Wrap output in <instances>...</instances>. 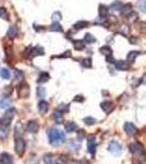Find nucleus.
I'll return each instance as SVG.
<instances>
[{"mask_svg": "<svg viewBox=\"0 0 146 164\" xmlns=\"http://www.w3.org/2000/svg\"><path fill=\"white\" fill-rule=\"evenodd\" d=\"M0 77L5 80H9L10 78H11V72H10L9 69H6V68L0 69Z\"/></svg>", "mask_w": 146, "mask_h": 164, "instance_id": "19", "label": "nucleus"}, {"mask_svg": "<svg viewBox=\"0 0 146 164\" xmlns=\"http://www.w3.org/2000/svg\"><path fill=\"white\" fill-rule=\"evenodd\" d=\"M87 27H89V22H86V21H79V22H76L74 24V29L75 30H82Z\"/></svg>", "mask_w": 146, "mask_h": 164, "instance_id": "26", "label": "nucleus"}, {"mask_svg": "<svg viewBox=\"0 0 146 164\" xmlns=\"http://www.w3.org/2000/svg\"><path fill=\"white\" fill-rule=\"evenodd\" d=\"M97 148V141H96L95 137H89V141H87V149H89V152L91 154H94Z\"/></svg>", "mask_w": 146, "mask_h": 164, "instance_id": "7", "label": "nucleus"}, {"mask_svg": "<svg viewBox=\"0 0 146 164\" xmlns=\"http://www.w3.org/2000/svg\"><path fill=\"white\" fill-rule=\"evenodd\" d=\"M130 151L134 155L141 157V155L144 154V147L141 143H139V142H135V143H132L130 146Z\"/></svg>", "mask_w": 146, "mask_h": 164, "instance_id": "6", "label": "nucleus"}, {"mask_svg": "<svg viewBox=\"0 0 146 164\" xmlns=\"http://www.w3.org/2000/svg\"><path fill=\"white\" fill-rule=\"evenodd\" d=\"M122 7H123V5H122V2L121 1H119V0H116V1H113L112 3H111V6H110V8L112 10H121L122 9Z\"/></svg>", "mask_w": 146, "mask_h": 164, "instance_id": "30", "label": "nucleus"}, {"mask_svg": "<svg viewBox=\"0 0 146 164\" xmlns=\"http://www.w3.org/2000/svg\"><path fill=\"white\" fill-rule=\"evenodd\" d=\"M0 125H1V120H0Z\"/></svg>", "mask_w": 146, "mask_h": 164, "instance_id": "45", "label": "nucleus"}, {"mask_svg": "<svg viewBox=\"0 0 146 164\" xmlns=\"http://www.w3.org/2000/svg\"><path fill=\"white\" fill-rule=\"evenodd\" d=\"M119 32H120V33L123 34L124 36H125V35H129V33H130V27H129L128 25H122V27H120Z\"/></svg>", "mask_w": 146, "mask_h": 164, "instance_id": "36", "label": "nucleus"}, {"mask_svg": "<svg viewBox=\"0 0 146 164\" xmlns=\"http://www.w3.org/2000/svg\"><path fill=\"white\" fill-rule=\"evenodd\" d=\"M132 13V6L129 3V5H125L124 7H122V14L125 17L130 16Z\"/></svg>", "mask_w": 146, "mask_h": 164, "instance_id": "23", "label": "nucleus"}, {"mask_svg": "<svg viewBox=\"0 0 146 164\" xmlns=\"http://www.w3.org/2000/svg\"><path fill=\"white\" fill-rule=\"evenodd\" d=\"M84 41L86 43H95L96 42V38H95V36H94V35H92V34L87 33V34H85Z\"/></svg>", "mask_w": 146, "mask_h": 164, "instance_id": "33", "label": "nucleus"}, {"mask_svg": "<svg viewBox=\"0 0 146 164\" xmlns=\"http://www.w3.org/2000/svg\"><path fill=\"white\" fill-rule=\"evenodd\" d=\"M139 30H141V32H143V33H145L146 32V23L145 22H141L139 23Z\"/></svg>", "mask_w": 146, "mask_h": 164, "instance_id": "41", "label": "nucleus"}, {"mask_svg": "<svg viewBox=\"0 0 146 164\" xmlns=\"http://www.w3.org/2000/svg\"><path fill=\"white\" fill-rule=\"evenodd\" d=\"M48 109H49V105L46 101H40V102L38 103V112H39L40 114H43V115L48 112Z\"/></svg>", "mask_w": 146, "mask_h": 164, "instance_id": "14", "label": "nucleus"}, {"mask_svg": "<svg viewBox=\"0 0 146 164\" xmlns=\"http://www.w3.org/2000/svg\"><path fill=\"white\" fill-rule=\"evenodd\" d=\"M82 66L85 67V68H91L92 67V59H89V58H85V59L82 61Z\"/></svg>", "mask_w": 146, "mask_h": 164, "instance_id": "39", "label": "nucleus"}, {"mask_svg": "<svg viewBox=\"0 0 146 164\" xmlns=\"http://www.w3.org/2000/svg\"><path fill=\"white\" fill-rule=\"evenodd\" d=\"M100 53L104 54V55H110L111 54L110 47H108V45H107V46H103L102 48H100Z\"/></svg>", "mask_w": 146, "mask_h": 164, "instance_id": "38", "label": "nucleus"}, {"mask_svg": "<svg viewBox=\"0 0 146 164\" xmlns=\"http://www.w3.org/2000/svg\"><path fill=\"white\" fill-rule=\"evenodd\" d=\"M48 137H49V142L52 146H59V144H62L66 141V135H64L63 131L56 128L50 129V131L48 133Z\"/></svg>", "mask_w": 146, "mask_h": 164, "instance_id": "1", "label": "nucleus"}, {"mask_svg": "<svg viewBox=\"0 0 146 164\" xmlns=\"http://www.w3.org/2000/svg\"><path fill=\"white\" fill-rule=\"evenodd\" d=\"M49 30L52 32H62V27L59 24V22H53L52 24L50 25Z\"/></svg>", "mask_w": 146, "mask_h": 164, "instance_id": "27", "label": "nucleus"}, {"mask_svg": "<svg viewBox=\"0 0 146 164\" xmlns=\"http://www.w3.org/2000/svg\"><path fill=\"white\" fill-rule=\"evenodd\" d=\"M53 119H55V122L57 123V124H61L62 120H63V113H61V112L57 111L53 113Z\"/></svg>", "mask_w": 146, "mask_h": 164, "instance_id": "20", "label": "nucleus"}, {"mask_svg": "<svg viewBox=\"0 0 146 164\" xmlns=\"http://www.w3.org/2000/svg\"><path fill=\"white\" fill-rule=\"evenodd\" d=\"M137 7L139 10L146 12V0H139L137 1Z\"/></svg>", "mask_w": 146, "mask_h": 164, "instance_id": "34", "label": "nucleus"}, {"mask_svg": "<svg viewBox=\"0 0 146 164\" xmlns=\"http://www.w3.org/2000/svg\"><path fill=\"white\" fill-rule=\"evenodd\" d=\"M49 79H50V77H49L48 73H47V72H43V73H40V75L38 77L37 82H38V83H45V82H47Z\"/></svg>", "mask_w": 146, "mask_h": 164, "instance_id": "22", "label": "nucleus"}, {"mask_svg": "<svg viewBox=\"0 0 146 164\" xmlns=\"http://www.w3.org/2000/svg\"><path fill=\"white\" fill-rule=\"evenodd\" d=\"M32 53H33V55H35V56H37V55H44L45 51H44V48H43V47L37 46V47H35L34 49H32Z\"/></svg>", "mask_w": 146, "mask_h": 164, "instance_id": "31", "label": "nucleus"}, {"mask_svg": "<svg viewBox=\"0 0 146 164\" xmlns=\"http://www.w3.org/2000/svg\"><path fill=\"white\" fill-rule=\"evenodd\" d=\"M14 78H16V81L18 82H23V80H24V72H23L22 70H16V72H14Z\"/></svg>", "mask_w": 146, "mask_h": 164, "instance_id": "21", "label": "nucleus"}, {"mask_svg": "<svg viewBox=\"0 0 146 164\" xmlns=\"http://www.w3.org/2000/svg\"><path fill=\"white\" fill-rule=\"evenodd\" d=\"M10 106H11V100H9V99H2V100H0V109H10Z\"/></svg>", "mask_w": 146, "mask_h": 164, "instance_id": "17", "label": "nucleus"}, {"mask_svg": "<svg viewBox=\"0 0 146 164\" xmlns=\"http://www.w3.org/2000/svg\"><path fill=\"white\" fill-rule=\"evenodd\" d=\"M73 46L76 51H82V49L85 48V44L82 40H75L73 41Z\"/></svg>", "mask_w": 146, "mask_h": 164, "instance_id": "18", "label": "nucleus"}, {"mask_svg": "<svg viewBox=\"0 0 146 164\" xmlns=\"http://www.w3.org/2000/svg\"><path fill=\"white\" fill-rule=\"evenodd\" d=\"M25 141L22 139V138H16V146H14V150H16V154L22 157L24 154V151H25Z\"/></svg>", "mask_w": 146, "mask_h": 164, "instance_id": "4", "label": "nucleus"}, {"mask_svg": "<svg viewBox=\"0 0 146 164\" xmlns=\"http://www.w3.org/2000/svg\"><path fill=\"white\" fill-rule=\"evenodd\" d=\"M98 12H99V17L100 18H104L106 19L107 16H108V12H109V9L107 6L105 5H100L99 8H98Z\"/></svg>", "mask_w": 146, "mask_h": 164, "instance_id": "16", "label": "nucleus"}, {"mask_svg": "<svg viewBox=\"0 0 146 164\" xmlns=\"http://www.w3.org/2000/svg\"><path fill=\"white\" fill-rule=\"evenodd\" d=\"M100 107H102V109L105 113H110L113 109V104L110 101H105V102H103L102 104H100Z\"/></svg>", "mask_w": 146, "mask_h": 164, "instance_id": "11", "label": "nucleus"}, {"mask_svg": "<svg viewBox=\"0 0 146 164\" xmlns=\"http://www.w3.org/2000/svg\"><path fill=\"white\" fill-rule=\"evenodd\" d=\"M115 67L117 70H121V71H125L129 69V62L128 61H124V60H119L115 64Z\"/></svg>", "mask_w": 146, "mask_h": 164, "instance_id": "10", "label": "nucleus"}, {"mask_svg": "<svg viewBox=\"0 0 146 164\" xmlns=\"http://www.w3.org/2000/svg\"><path fill=\"white\" fill-rule=\"evenodd\" d=\"M143 83L144 84H146V73L143 75Z\"/></svg>", "mask_w": 146, "mask_h": 164, "instance_id": "44", "label": "nucleus"}, {"mask_svg": "<svg viewBox=\"0 0 146 164\" xmlns=\"http://www.w3.org/2000/svg\"><path fill=\"white\" fill-rule=\"evenodd\" d=\"M37 96L40 99L45 98L46 96V89L44 87H38L37 88Z\"/></svg>", "mask_w": 146, "mask_h": 164, "instance_id": "32", "label": "nucleus"}, {"mask_svg": "<svg viewBox=\"0 0 146 164\" xmlns=\"http://www.w3.org/2000/svg\"><path fill=\"white\" fill-rule=\"evenodd\" d=\"M139 55V51H130L128 55V62H133Z\"/></svg>", "mask_w": 146, "mask_h": 164, "instance_id": "29", "label": "nucleus"}, {"mask_svg": "<svg viewBox=\"0 0 146 164\" xmlns=\"http://www.w3.org/2000/svg\"><path fill=\"white\" fill-rule=\"evenodd\" d=\"M30 87L27 83H25V82H21L20 85H19L18 88V95L19 98L21 99H25V98H29L30 95Z\"/></svg>", "mask_w": 146, "mask_h": 164, "instance_id": "2", "label": "nucleus"}, {"mask_svg": "<svg viewBox=\"0 0 146 164\" xmlns=\"http://www.w3.org/2000/svg\"><path fill=\"white\" fill-rule=\"evenodd\" d=\"M64 129H66V133H73V131H75L78 129V126H76L75 123L68 122L64 124Z\"/></svg>", "mask_w": 146, "mask_h": 164, "instance_id": "15", "label": "nucleus"}, {"mask_svg": "<svg viewBox=\"0 0 146 164\" xmlns=\"http://www.w3.org/2000/svg\"><path fill=\"white\" fill-rule=\"evenodd\" d=\"M74 101H75V102H83V101H84V98H82L81 95H78L74 99Z\"/></svg>", "mask_w": 146, "mask_h": 164, "instance_id": "43", "label": "nucleus"}, {"mask_svg": "<svg viewBox=\"0 0 146 164\" xmlns=\"http://www.w3.org/2000/svg\"><path fill=\"white\" fill-rule=\"evenodd\" d=\"M44 162L45 164H55L56 163V157L51 154H47L44 157Z\"/></svg>", "mask_w": 146, "mask_h": 164, "instance_id": "24", "label": "nucleus"}, {"mask_svg": "<svg viewBox=\"0 0 146 164\" xmlns=\"http://www.w3.org/2000/svg\"><path fill=\"white\" fill-rule=\"evenodd\" d=\"M84 123L86 125H89V126H91V125H94L96 123V120L94 119L93 117H86V118H84Z\"/></svg>", "mask_w": 146, "mask_h": 164, "instance_id": "40", "label": "nucleus"}, {"mask_svg": "<svg viewBox=\"0 0 146 164\" xmlns=\"http://www.w3.org/2000/svg\"><path fill=\"white\" fill-rule=\"evenodd\" d=\"M26 129L29 133H36L38 131V129H39V125H38V123L36 120H30L26 125Z\"/></svg>", "mask_w": 146, "mask_h": 164, "instance_id": "8", "label": "nucleus"}, {"mask_svg": "<svg viewBox=\"0 0 146 164\" xmlns=\"http://www.w3.org/2000/svg\"><path fill=\"white\" fill-rule=\"evenodd\" d=\"M0 162L2 164H12L13 159H12V157L9 153H2L0 155Z\"/></svg>", "mask_w": 146, "mask_h": 164, "instance_id": "13", "label": "nucleus"}, {"mask_svg": "<svg viewBox=\"0 0 146 164\" xmlns=\"http://www.w3.org/2000/svg\"><path fill=\"white\" fill-rule=\"evenodd\" d=\"M0 18L3 20H9V12L5 7H0Z\"/></svg>", "mask_w": 146, "mask_h": 164, "instance_id": "25", "label": "nucleus"}, {"mask_svg": "<svg viewBox=\"0 0 146 164\" xmlns=\"http://www.w3.org/2000/svg\"><path fill=\"white\" fill-rule=\"evenodd\" d=\"M107 61L110 62V64H113V62H115V59H113V57L111 56V54L110 55H107Z\"/></svg>", "mask_w": 146, "mask_h": 164, "instance_id": "42", "label": "nucleus"}, {"mask_svg": "<svg viewBox=\"0 0 146 164\" xmlns=\"http://www.w3.org/2000/svg\"><path fill=\"white\" fill-rule=\"evenodd\" d=\"M108 150L110 151L112 154L120 155V154H121V152H122V147H121V144H120L119 142L113 140V141H111L110 144H109Z\"/></svg>", "mask_w": 146, "mask_h": 164, "instance_id": "5", "label": "nucleus"}, {"mask_svg": "<svg viewBox=\"0 0 146 164\" xmlns=\"http://www.w3.org/2000/svg\"><path fill=\"white\" fill-rule=\"evenodd\" d=\"M8 135H9V131H8L7 126L0 127V139H7Z\"/></svg>", "mask_w": 146, "mask_h": 164, "instance_id": "28", "label": "nucleus"}, {"mask_svg": "<svg viewBox=\"0 0 146 164\" xmlns=\"http://www.w3.org/2000/svg\"><path fill=\"white\" fill-rule=\"evenodd\" d=\"M16 109H9V111L6 112L5 116H3L2 120H1V124L3 125V126H9L10 124H11V120L13 119V117L16 116Z\"/></svg>", "mask_w": 146, "mask_h": 164, "instance_id": "3", "label": "nucleus"}, {"mask_svg": "<svg viewBox=\"0 0 146 164\" xmlns=\"http://www.w3.org/2000/svg\"><path fill=\"white\" fill-rule=\"evenodd\" d=\"M57 111L61 112V113H66V112H69V105H66V104H60L59 106H58Z\"/></svg>", "mask_w": 146, "mask_h": 164, "instance_id": "37", "label": "nucleus"}, {"mask_svg": "<svg viewBox=\"0 0 146 164\" xmlns=\"http://www.w3.org/2000/svg\"><path fill=\"white\" fill-rule=\"evenodd\" d=\"M123 128H124V131H125L129 136H133L137 133V128L134 126V124H132V123H125Z\"/></svg>", "mask_w": 146, "mask_h": 164, "instance_id": "9", "label": "nucleus"}, {"mask_svg": "<svg viewBox=\"0 0 146 164\" xmlns=\"http://www.w3.org/2000/svg\"><path fill=\"white\" fill-rule=\"evenodd\" d=\"M18 34H19V30L16 25H11L7 31V35L8 37L10 38H16V36H18Z\"/></svg>", "mask_w": 146, "mask_h": 164, "instance_id": "12", "label": "nucleus"}, {"mask_svg": "<svg viewBox=\"0 0 146 164\" xmlns=\"http://www.w3.org/2000/svg\"><path fill=\"white\" fill-rule=\"evenodd\" d=\"M51 19H52L53 22H58V21H60L62 19V14L60 13L59 11H57V12H55V13H52Z\"/></svg>", "mask_w": 146, "mask_h": 164, "instance_id": "35", "label": "nucleus"}]
</instances>
